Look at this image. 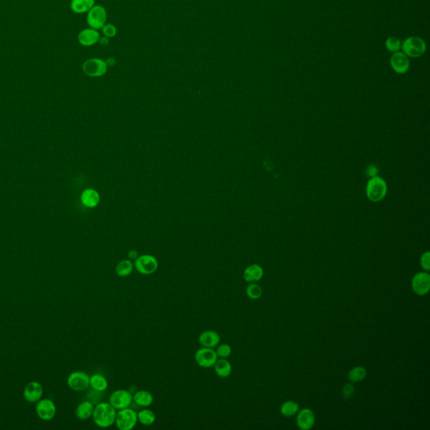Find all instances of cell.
<instances>
[{
    "instance_id": "2",
    "label": "cell",
    "mask_w": 430,
    "mask_h": 430,
    "mask_svg": "<svg viewBox=\"0 0 430 430\" xmlns=\"http://www.w3.org/2000/svg\"><path fill=\"white\" fill-rule=\"evenodd\" d=\"M138 423L137 413L131 408H126L117 411L116 413V427L120 430H131Z\"/></svg>"
},
{
    "instance_id": "24",
    "label": "cell",
    "mask_w": 430,
    "mask_h": 430,
    "mask_svg": "<svg viewBox=\"0 0 430 430\" xmlns=\"http://www.w3.org/2000/svg\"><path fill=\"white\" fill-rule=\"evenodd\" d=\"M134 269V264L131 260H123L116 265V274L121 278H126L131 275Z\"/></svg>"
},
{
    "instance_id": "12",
    "label": "cell",
    "mask_w": 430,
    "mask_h": 430,
    "mask_svg": "<svg viewBox=\"0 0 430 430\" xmlns=\"http://www.w3.org/2000/svg\"><path fill=\"white\" fill-rule=\"evenodd\" d=\"M412 288L413 292L418 295L423 296L427 294L430 289L429 274L426 272L417 273L412 280Z\"/></svg>"
},
{
    "instance_id": "8",
    "label": "cell",
    "mask_w": 430,
    "mask_h": 430,
    "mask_svg": "<svg viewBox=\"0 0 430 430\" xmlns=\"http://www.w3.org/2000/svg\"><path fill=\"white\" fill-rule=\"evenodd\" d=\"M108 403L115 408L116 410H121L123 408H129L133 403V395L131 392L124 389H119L113 392L108 398Z\"/></svg>"
},
{
    "instance_id": "7",
    "label": "cell",
    "mask_w": 430,
    "mask_h": 430,
    "mask_svg": "<svg viewBox=\"0 0 430 430\" xmlns=\"http://www.w3.org/2000/svg\"><path fill=\"white\" fill-rule=\"evenodd\" d=\"M107 62L99 58L87 60L83 65V71L84 73L92 77L103 76L107 72Z\"/></svg>"
},
{
    "instance_id": "26",
    "label": "cell",
    "mask_w": 430,
    "mask_h": 430,
    "mask_svg": "<svg viewBox=\"0 0 430 430\" xmlns=\"http://www.w3.org/2000/svg\"><path fill=\"white\" fill-rule=\"evenodd\" d=\"M82 201L86 206L95 207L99 204V193L93 189L86 190L82 195Z\"/></svg>"
},
{
    "instance_id": "27",
    "label": "cell",
    "mask_w": 430,
    "mask_h": 430,
    "mask_svg": "<svg viewBox=\"0 0 430 430\" xmlns=\"http://www.w3.org/2000/svg\"><path fill=\"white\" fill-rule=\"evenodd\" d=\"M299 406L294 401H288L281 407V413L285 417H292L298 413Z\"/></svg>"
},
{
    "instance_id": "5",
    "label": "cell",
    "mask_w": 430,
    "mask_h": 430,
    "mask_svg": "<svg viewBox=\"0 0 430 430\" xmlns=\"http://www.w3.org/2000/svg\"><path fill=\"white\" fill-rule=\"evenodd\" d=\"M158 260L155 257L150 255H142V256H138L137 258L135 259V270H137L138 272L142 274V275H151L153 273H155L158 269Z\"/></svg>"
},
{
    "instance_id": "18",
    "label": "cell",
    "mask_w": 430,
    "mask_h": 430,
    "mask_svg": "<svg viewBox=\"0 0 430 430\" xmlns=\"http://www.w3.org/2000/svg\"><path fill=\"white\" fill-rule=\"evenodd\" d=\"M263 273V269L261 265L252 264L249 265L248 267H246V270H244V280L247 283H256L261 280Z\"/></svg>"
},
{
    "instance_id": "10",
    "label": "cell",
    "mask_w": 430,
    "mask_h": 430,
    "mask_svg": "<svg viewBox=\"0 0 430 430\" xmlns=\"http://www.w3.org/2000/svg\"><path fill=\"white\" fill-rule=\"evenodd\" d=\"M90 376L84 371H74L67 377V385L75 392H84L89 387Z\"/></svg>"
},
{
    "instance_id": "28",
    "label": "cell",
    "mask_w": 430,
    "mask_h": 430,
    "mask_svg": "<svg viewBox=\"0 0 430 430\" xmlns=\"http://www.w3.org/2000/svg\"><path fill=\"white\" fill-rule=\"evenodd\" d=\"M366 374H367V372H366L365 367L356 366L349 371V374H348V378L352 382H358V381H363L366 378Z\"/></svg>"
},
{
    "instance_id": "30",
    "label": "cell",
    "mask_w": 430,
    "mask_h": 430,
    "mask_svg": "<svg viewBox=\"0 0 430 430\" xmlns=\"http://www.w3.org/2000/svg\"><path fill=\"white\" fill-rule=\"evenodd\" d=\"M216 352L217 357L218 358H223V359H227L228 357H230L232 353V349L230 345L228 344H220L217 345Z\"/></svg>"
},
{
    "instance_id": "14",
    "label": "cell",
    "mask_w": 430,
    "mask_h": 430,
    "mask_svg": "<svg viewBox=\"0 0 430 430\" xmlns=\"http://www.w3.org/2000/svg\"><path fill=\"white\" fill-rule=\"evenodd\" d=\"M391 66L394 71L399 74H403L407 72L410 66V62L407 55L403 52H394L391 57Z\"/></svg>"
},
{
    "instance_id": "21",
    "label": "cell",
    "mask_w": 430,
    "mask_h": 430,
    "mask_svg": "<svg viewBox=\"0 0 430 430\" xmlns=\"http://www.w3.org/2000/svg\"><path fill=\"white\" fill-rule=\"evenodd\" d=\"M214 371L217 376L221 378H226L230 376L232 372V366L229 361L223 358H218L215 364L214 365Z\"/></svg>"
},
{
    "instance_id": "23",
    "label": "cell",
    "mask_w": 430,
    "mask_h": 430,
    "mask_svg": "<svg viewBox=\"0 0 430 430\" xmlns=\"http://www.w3.org/2000/svg\"><path fill=\"white\" fill-rule=\"evenodd\" d=\"M89 386H91L94 391L103 393L108 388V381L103 375L94 374L89 379Z\"/></svg>"
},
{
    "instance_id": "29",
    "label": "cell",
    "mask_w": 430,
    "mask_h": 430,
    "mask_svg": "<svg viewBox=\"0 0 430 430\" xmlns=\"http://www.w3.org/2000/svg\"><path fill=\"white\" fill-rule=\"evenodd\" d=\"M246 292L247 297L252 300L259 299L262 295V289L261 286H259L256 283H251L246 288Z\"/></svg>"
},
{
    "instance_id": "32",
    "label": "cell",
    "mask_w": 430,
    "mask_h": 430,
    "mask_svg": "<svg viewBox=\"0 0 430 430\" xmlns=\"http://www.w3.org/2000/svg\"><path fill=\"white\" fill-rule=\"evenodd\" d=\"M102 31L107 38L108 37V38H112V37L115 36L116 34H117V29H116L115 25H112V24H105L102 28Z\"/></svg>"
},
{
    "instance_id": "4",
    "label": "cell",
    "mask_w": 430,
    "mask_h": 430,
    "mask_svg": "<svg viewBox=\"0 0 430 430\" xmlns=\"http://www.w3.org/2000/svg\"><path fill=\"white\" fill-rule=\"evenodd\" d=\"M401 47L403 53L410 57H421L426 51L425 42L423 39L417 36L408 37Z\"/></svg>"
},
{
    "instance_id": "1",
    "label": "cell",
    "mask_w": 430,
    "mask_h": 430,
    "mask_svg": "<svg viewBox=\"0 0 430 430\" xmlns=\"http://www.w3.org/2000/svg\"><path fill=\"white\" fill-rule=\"evenodd\" d=\"M117 410L109 403H99L94 407L93 419L99 428H106L115 422Z\"/></svg>"
},
{
    "instance_id": "20",
    "label": "cell",
    "mask_w": 430,
    "mask_h": 430,
    "mask_svg": "<svg viewBox=\"0 0 430 430\" xmlns=\"http://www.w3.org/2000/svg\"><path fill=\"white\" fill-rule=\"evenodd\" d=\"M153 401H154V397L152 394L145 390H140L133 395V402L143 408H147L151 405Z\"/></svg>"
},
{
    "instance_id": "31",
    "label": "cell",
    "mask_w": 430,
    "mask_h": 430,
    "mask_svg": "<svg viewBox=\"0 0 430 430\" xmlns=\"http://www.w3.org/2000/svg\"><path fill=\"white\" fill-rule=\"evenodd\" d=\"M401 47H402V43H401L400 40L397 38V37L391 36L386 40V49L390 51V52H398L400 50Z\"/></svg>"
},
{
    "instance_id": "11",
    "label": "cell",
    "mask_w": 430,
    "mask_h": 430,
    "mask_svg": "<svg viewBox=\"0 0 430 430\" xmlns=\"http://www.w3.org/2000/svg\"><path fill=\"white\" fill-rule=\"evenodd\" d=\"M37 416L41 419L44 421H50L53 419L57 413V407L55 405L54 402L45 398L38 401L35 406Z\"/></svg>"
},
{
    "instance_id": "13",
    "label": "cell",
    "mask_w": 430,
    "mask_h": 430,
    "mask_svg": "<svg viewBox=\"0 0 430 430\" xmlns=\"http://www.w3.org/2000/svg\"><path fill=\"white\" fill-rule=\"evenodd\" d=\"M43 386L38 381H31L24 389V398L29 403H37L43 396Z\"/></svg>"
},
{
    "instance_id": "3",
    "label": "cell",
    "mask_w": 430,
    "mask_h": 430,
    "mask_svg": "<svg viewBox=\"0 0 430 430\" xmlns=\"http://www.w3.org/2000/svg\"><path fill=\"white\" fill-rule=\"evenodd\" d=\"M386 183L380 177L374 176L366 186V194L372 202H379L382 200L386 194Z\"/></svg>"
},
{
    "instance_id": "34",
    "label": "cell",
    "mask_w": 430,
    "mask_h": 430,
    "mask_svg": "<svg viewBox=\"0 0 430 430\" xmlns=\"http://www.w3.org/2000/svg\"><path fill=\"white\" fill-rule=\"evenodd\" d=\"M420 264L421 266L424 270H427V271L430 270V254L428 251L423 254V256H422L420 259Z\"/></svg>"
},
{
    "instance_id": "33",
    "label": "cell",
    "mask_w": 430,
    "mask_h": 430,
    "mask_svg": "<svg viewBox=\"0 0 430 430\" xmlns=\"http://www.w3.org/2000/svg\"><path fill=\"white\" fill-rule=\"evenodd\" d=\"M355 393V386L352 383H347L342 389V396L345 399L351 398Z\"/></svg>"
},
{
    "instance_id": "35",
    "label": "cell",
    "mask_w": 430,
    "mask_h": 430,
    "mask_svg": "<svg viewBox=\"0 0 430 430\" xmlns=\"http://www.w3.org/2000/svg\"><path fill=\"white\" fill-rule=\"evenodd\" d=\"M138 257V253L135 251H131L129 252V258L131 259H136Z\"/></svg>"
},
{
    "instance_id": "19",
    "label": "cell",
    "mask_w": 430,
    "mask_h": 430,
    "mask_svg": "<svg viewBox=\"0 0 430 430\" xmlns=\"http://www.w3.org/2000/svg\"><path fill=\"white\" fill-rule=\"evenodd\" d=\"M94 410V403L90 401H84V402L79 403V406L76 407L75 414H76V418L80 420H87L93 416Z\"/></svg>"
},
{
    "instance_id": "6",
    "label": "cell",
    "mask_w": 430,
    "mask_h": 430,
    "mask_svg": "<svg viewBox=\"0 0 430 430\" xmlns=\"http://www.w3.org/2000/svg\"><path fill=\"white\" fill-rule=\"evenodd\" d=\"M107 20V12L101 5H94L87 15V23L89 27L99 30L103 27Z\"/></svg>"
},
{
    "instance_id": "17",
    "label": "cell",
    "mask_w": 430,
    "mask_h": 430,
    "mask_svg": "<svg viewBox=\"0 0 430 430\" xmlns=\"http://www.w3.org/2000/svg\"><path fill=\"white\" fill-rule=\"evenodd\" d=\"M199 342L203 347L214 349L220 342V335L214 330H206L199 335Z\"/></svg>"
},
{
    "instance_id": "16",
    "label": "cell",
    "mask_w": 430,
    "mask_h": 430,
    "mask_svg": "<svg viewBox=\"0 0 430 430\" xmlns=\"http://www.w3.org/2000/svg\"><path fill=\"white\" fill-rule=\"evenodd\" d=\"M315 423V413L309 408H303L298 413L297 424L298 428L302 430H308L312 428Z\"/></svg>"
},
{
    "instance_id": "15",
    "label": "cell",
    "mask_w": 430,
    "mask_h": 430,
    "mask_svg": "<svg viewBox=\"0 0 430 430\" xmlns=\"http://www.w3.org/2000/svg\"><path fill=\"white\" fill-rule=\"evenodd\" d=\"M100 34L98 30L93 28L84 29L79 32L77 35V41L79 44L84 47H91L99 42Z\"/></svg>"
},
{
    "instance_id": "25",
    "label": "cell",
    "mask_w": 430,
    "mask_h": 430,
    "mask_svg": "<svg viewBox=\"0 0 430 430\" xmlns=\"http://www.w3.org/2000/svg\"><path fill=\"white\" fill-rule=\"evenodd\" d=\"M138 421L142 425L150 426L155 423V415L150 409H143L137 413Z\"/></svg>"
},
{
    "instance_id": "22",
    "label": "cell",
    "mask_w": 430,
    "mask_h": 430,
    "mask_svg": "<svg viewBox=\"0 0 430 430\" xmlns=\"http://www.w3.org/2000/svg\"><path fill=\"white\" fill-rule=\"evenodd\" d=\"M95 0H71L70 8L76 14L88 13L94 7Z\"/></svg>"
},
{
    "instance_id": "9",
    "label": "cell",
    "mask_w": 430,
    "mask_h": 430,
    "mask_svg": "<svg viewBox=\"0 0 430 430\" xmlns=\"http://www.w3.org/2000/svg\"><path fill=\"white\" fill-rule=\"evenodd\" d=\"M195 362L200 367L210 368L214 366L218 360L215 349L213 348L202 347L198 349L194 356Z\"/></svg>"
}]
</instances>
